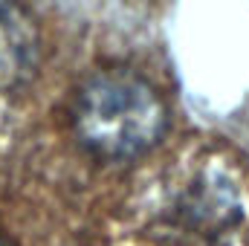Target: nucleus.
Instances as JSON below:
<instances>
[{
  "label": "nucleus",
  "instance_id": "f03ea898",
  "mask_svg": "<svg viewBox=\"0 0 249 246\" xmlns=\"http://www.w3.org/2000/svg\"><path fill=\"white\" fill-rule=\"evenodd\" d=\"M168 105L157 84L133 67L90 72L70 102L75 142L99 162H139L168 133Z\"/></svg>",
  "mask_w": 249,
  "mask_h": 246
},
{
  "label": "nucleus",
  "instance_id": "f257e3e1",
  "mask_svg": "<svg viewBox=\"0 0 249 246\" xmlns=\"http://www.w3.org/2000/svg\"><path fill=\"white\" fill-rule=\"evenodd\" d=\"M102 246H249V157L191 136L139 159Z\"/></svg>",
  "mask_w": 249,
  "mask_h": 246
},
{
  "label": "nucleus",
  "instance_id": "7ed1b4c3",
  "mask_svg": "<svg viewBox=\"0 0 249 246\" xmlns=\"http://www.w3.org/2000/svg\"><path fill=\"white\" fill-rule=\"evenodd\" d=\"M41 58V35L20 0H0V93L32 78Z\"/></svg>",
  "mask_w": 249,
  "mask_h": 246
}]
</instances>
